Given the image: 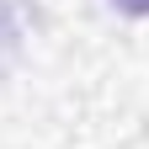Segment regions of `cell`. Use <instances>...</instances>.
<instances>
[{"label":"cell","mask_w":149,"mask_h":149,"mask_svg":"<svg viewBox=\"0 0 149 149\" xmlns=\"http://www.w3.org/2000/svg\"><path fill=\"white\" fill-rule=\"evenodd\" d=\"M117 11H128V16H149V0H112Z\"/></svg>","instance_id":"obj_1"}]
</instances>
